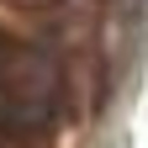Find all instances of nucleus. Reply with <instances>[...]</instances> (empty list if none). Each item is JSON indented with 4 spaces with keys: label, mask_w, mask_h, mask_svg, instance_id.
I'll return each mask as SVG.
<instances>
[{
    "label": "nucleus",
    "mask_w": 148,
    "mask_h": 148,
    "mask_svg": "<svg viewBox=\"0 0 148 148\" xmlns=\"http://www.w3.org/2000/svg\"><path fill=\"white\" fill-rule=\"evenodd\" d=\"M53 90V64L42 53L0 42V127H48Z\"/></svg>",
    "instance_id": "obj_1"
}]
</instances>
